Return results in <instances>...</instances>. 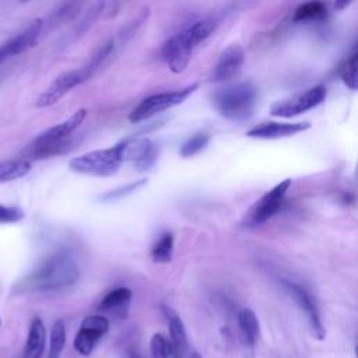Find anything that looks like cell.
<instances>
[{
    "mask_svg": "<svg viewBox=\"0 0 358 358\" xmlns=\"http://www.w3.org/2000/svg\"><path fill=\"white\" fill-rule=\"evenodd\" d=\"M42 27H43V21L36 18L18 35H15L14 38H11L7 42H4L3 45H0L6 57L8 59L11 56H17V55L25 52L27 49L32 48L41 35Z\"/></svg>",
    "mask_w": 358,
    "mask_h": 358,
    "instance_id": "15",
    "label": "cell"
},
{
    "mask_svg": "<svg viewBox=\"0 0 358 358\" xmlns=\"http://www.w3.org/2000/svg\"><path fill=\"white\" fill-rule=\"evenodd\" d=\"M243 59H245V53H243V49L241 45L232 43V45L227 46L221 52V55L213 69L211 81L221 83V81H228V80L234 78L239 73V70L243 64Z\"/></svg>",
    "mask_w": 358,
    "mask_h": 358,
    "instance_id": "12",
    "label": "cell"
},
{
    "mask_svg": "<svg viewBox=\"0 0 358 358\" xmlns=\"http://www.w3.org/2000/svg\"><path fill=\"white\" fill-rule=\"evenodd\" d=\"M291 183V179H284L267 193H264L248 211L245 217V225L257 227L273 218L281 208Z\"/></svg>",
    "mask_w": 358,
    "mask_h": 358,
    "instance_id": "9",
    "label": "cell"
},
{
    "mask_svg": "<svg viewBox=\"0 0 358 358\" xmlns=\"http://www.w3.org/2000/svg\"><path fill=\"white\" fill-rule=\"evenodd\" d=\"M329 8L322 1H308L301 4L294 14L295 21H317L326 18Z\"/></svg>",
    "mask_w": 358,
    "mask_h": 358,
    "instance_id": "21",
    "label": "cell"
},
{
    "mask_svg": "<svg viewBox=\"0 0 358 358\" xmlns=\"http://www.w3.org/2000/svg\"><path fill=\"white\" fill-rule=\"evenodd\" d=\"M199 84H190L185 88L168 92H159L144 98L129 115V120L133 123L147 120L169 108H173L186 101L196 90Z\"/></svg>",
    "mask_w": 358,
    "mask_h": 358,
    "instance_id": "5",
    "label": "cell"
},
{
    "mask_svg": "<svg viewBox=\"0 0 358 358\" xmlns=\"http://www.w3.org/2000/svg\"><path fill=\"white\" fill-rule=\"evenodd\" d=\"M256 98V87L249 81H242L218 88L213 94V103L224 117L242 122L252 116Z\"/></svg>",
    "mask_w": 358,
    "mask_h": 358,
    "instance_id": "2",
    "label": "cell"
},
{
    "mask_svg": "<svg viewBox=\"0 0 358 358\" xmlns=\"http://www.w3.org/2000/svg\"><path fill=\"white\" fill-rule=\"evenodd\" d=\"M210 141V134L208 133H197L194 136H192L190 138H187L182 147H180V155L185 158L193 157L196 154H199L200 151H203L207 144Z\"/></svg>",
    "mask_w": 358,
    "mask_h": 358,
    "instance_id": "24",
    "label": "cell"
},
{
    "mask_svg": "<svg viewBox=\"0 0 358 358\" xmlns=\"http://www.w3.org/2000/svg\"><path fill=\"white\" fill-rule=\"evenodd\" d=\"M0 326H1V320H0Z\"/></svg>",
    "mask_w": 358,
    "mask_h": 358,
    "instance_id": "33",
    "label": "cell"
},
{
    "mask_svg": "<svg viewBox=\"0 0 358 358\" xmlns=\"http://www.w3.org/2000/svg\"><path fill=\"white\" fill-rule=\"evenodd\" d=\"M150 354L151 358H169L171 357V343L169 338L162 333L152 334L150 340Z\"/></svg>",
    "mask_w": 358,
    "mask_h": 358,
    "instance_id": "25",
    "label": "cell"
},
{
    "mask_svg": "<svg viewBox=\"0 0 358 358\" xmlns=\"http://www.w3.org/2000/svg\"><path fill=\"white\" fill-rule=\"evenodd\" d=\"M238 327L242 344L246 350L253 351L260 336V323L256 313L249 308L241 309L238 313Z\"/></svg>",
    "mask_w": 358,
    "mask_h": 358,
    "instance_id": "16",
    "label": "cell"
},
{
    "mask_svg": "<svg viewBox=\"0 0 358 358\" xmlns=\"http://www.w3.org/2000/svg\"><path fill=\"white\" fill-rule=\"evenodd\" d=\"M199 43H201V41L192 25L169 38L162 46V57L165 59L169 70L173 73L183 71L190 62L193 49Z\"/></svg>",
    "mask_w": 358,
    "mask_h": 358,
    "instance_id": "6",
    "label": "cell"
},
{
    "mask_svg": "<svg viewBox=\"0 0 358 358\" xmlns=\"http://www.w3.org/2000/svg\"><path fill=\"white\" fill-rule=\"evenodd\" d=\"M172 253H173V235L166 232L155 242L151 250V259L157 263H166L172 259Z\"/></svg>",
    "mask_w": 358,
    "mask_h": 358,
    "instance_id": "23",
    "label": "cell"
},
{
    "mask_svg": "<svg viewBox=\"0 0 358 358\" xmlns=\"http://www.w3.org/2000/svg\"><path fill=\"white\" fill-rule=\"evenodd\" d=\"M326 98V87L319 84L271 105L270 112L278 117H294L320 105Z\"/></svg>",
    "mask_w": 358,
    "mask_h": 358,
    "instance_id": "8",
    "label": "cell"
},
{
    "mask_svg": "<svg viewBox=\"0 0 358 358\" xmlns=\"http://www.w3.org/2000/svg\"><path fill=\"white\" fill-rule=\"evenodd\" d=\"M31 171V162L25 158L0 162V183L13 182L25 176Z\"/></svg>",
    "mask_w": 358,
    "mask_h": 358,
    "instance_id": "19",
    "label": "cell"
},
{
    "mask_svg": "<svg viewBox=\"0 0 358 358\" xmlns=\"http://www.w3.org/2000/svg\"><path fill=\"white\" fill-rule=\"evenodd\" d=\"M45 347H46V327L42 319L36 316L32 319L29 324V330H28V336L24 347V358H41L45 351Z\"/></svg>",
    "mask_w": 358,
    "mask_h": 358,
    "instance_id": "18",
    "label": "cell"
},
{
    "mask_svg": "<svg viewBox=\"0 0 358 358\" xmlns=\"http://www.w3.org/2000/svg\"><path fill=\"white\" fill-rule=\"evenodd\" d=\"M169 358H183V357H178V355H171Z\"/></svg>",
    "mask_w": 358,
    "mask_h": 358,
    "instance_id": "32",
    "label": "cell"
},
{
    "mask_svg": "<svg viewBox=\"0 0 358 358\" xmlns=\"http://www.w3.org/2000/svg\"><path fill=\"white\" fill-rule=\"evenodd\" d=\"M49 357L60 358V354L66 345V324L62 319H57L50 329V341H49Z\"/></svg>",
    "mask_w": 358,
    "mask_h": 358,
    "instance_id": "22",
    "label": "cell"
},
{
    "mask_svg": "<svg viewBox=\"0 0 358 358\" xmlns=\"http://www.w3.org/2000/svg\"><path fill=\"white\" fill-rule=\"evenodd\" d=\"M130 299H131V291L129 288H124V287L115 288L102 298V301L98 305V309L103 312L117 310L124 308L130 302Z\"/></svg>",
    "mask_w": 358,
    "mask_h": 358,
    "instance_id": "20",
    "label": "cell"
},
{
    "mask_svg": "<svg viewBox=\"0 0 358 358\" xmlns=\"http://www.w3.org/2000/svg\"><path fill=\"white\" fill-rule=\"evenodd\" d=\"M158 158V147L150 138L124 140V159H129L140 171L150 169Z\"/></svg>",
    "mask_w": 358,
    "mask_h": 358,
    "instance_id": "13",
    "label": "cell"
},
{
    "mask_svg": "<svg viewBox=\"0 0 358 358\" xmlns=\"http://www.w3.org/2000/svg\"><path fill=\"white\" fill-rule=\"evenodd\" d=\"M166 320H168V331H169V343H171V355H178L183 357L187 352L189 343H187V336L186 330L183 326L182 319L176 315V312L171 309H165Z\"/></svg>",
    "mask_w": 358,
    "mask_h": 358,
    "instance_id": "17",
    "label": "cell"
},
{
    "mask_svg": "<svg viewBox=\"0 0 358 358\" xmlns=\"http://www.w3.org/2000/svg\"><path fill=\"white\" fill-rule=\"evenodd\" d=\"M310 127L309 122H295V123H284V122H263L260 124L253 126L248 130L246 136L252 138H262V140H274L289 137L305 131Z\"/></svg>",
    "mask_w": 358,
    "mask_h": 358,
    "instance_id": "14",
    "label": "cell"
},
{
    "mask_svg": "<svg viewBox=\"0 0 358 358\" xmlns=\"http://www.w3.org/2000/svg\"><path fill=\"white\" fill-rule=\"evenodd\" d=\"M87 116V109L80 108L77 109L71 116H69L66 120H63L62 123L45 130L43 133H41L34 144V155L39 157V155H53L56 152H60L62 148L64 147V144H67V137H70L84 122Z\"/></svg>",
    "mask_w": 358,
    "mask_h": 358,
    "instance_id": "4",
    "label": "cell"
},
{
    "mask_svg": "<svg viewBox=\"0 0 358 358\" xmlns=\"http://www.w3.org/2000/svg\"><path fill=\"white\" fill-rule=\"evenodd\" d=\"M124 161V141H120L109 148L95 150L73 158L69 165L77 173L91 176L113 175Z\"/></svg>",
    "mask_w": 358,
    "mask_h": 358,
    "instance_id": "3",
    "label": "cell"
},
{
    "mask_svg": "<svg viewBox=\"0 0 358 358\" xmlns=\"http://www.w3.org/2000/svg\"><path fill=\"white\" fill-rule=\"evenodd\" d=\"M22 218H24V211L21 208L0 204V224L18 222Z\"/></svg>",
    "mask_w": 358,
    "mask_h": 358,
    "instance_id": "27",
    "label": "cell"
},
{
    "mask_svg": "<svg viewBox=\"0 0 358 358\" xmlns=\"http://www.w3.org/2000/svg\"><path fill=\"white\" fill-rule=\"evenodd\" d=\"M144 182H145V180L134 182V183H131V185H127V186H123V187H120V189H116V190H112V192H109V193H105L102 197H103V199H108V200H116V199H119V197H122V196H124V194H127V193L136 190V189L140 187Z\"/></svg>",
    "mask_w": 358,
    "mask_h": 358,
    "instance_id": "28",
    "label": "cell"
},
{
    "mask_svg": "<svg viewBox=\"0 0 358 358\" xmlns=\"http://www.w3.org/2000/svg\"><path fill=\"white\" fill-rule=\"evenodd\" d=\"M90 74L85 71V69L67 71L62 76H59L38 98L35 105L38 108H48L50 105H55L60 98H63L69 91L84 83Z\"/></svg>",
    "mask_w": 358,
    "mask_h": 358,
    "instance_id": "11",
    "label": "cell"
},
{
    "mask_svg": "<svg viewBox=\"0 0 358 358\" xmlns=\"http://www.w3.org/2000/svg\"><path fill=\"white\" fill-rule=\"evenodd\" d=\"M341 78L350 90H358V52L354 53L345 63L341 73Z\"/></svg>",
    "mask_w": 358,
    "mask_h": 358,
    "instance_id": "26",
    "label": "cell"
},
{
    "mask_svg": "<svg viewBox=\"0 0 358 358\" xmlns=\"http://www.w3.org/2000/svg\"><path fill=\"white\" fill-rule=\"evenodd\" d=\"M80 270L76 259L66 250L48 256L36 268L25 275L17 285L18 294L48 292L71 287L77 282Z\"/></svg>",
    "mask_w": 358,
    "mask_h": 358,
    "instance_id": "1",
    "label": "cell"
},
{
    "mask_svg": "<svg viewBox=\"0 0 358 358\" xmlns=\"http://www.w3.org/2000/svg\"><path fill=\"white\" fill-rule=\"evenodd\" d=\"M354 352H355V358H358V341L355 344V348H354Z\"/></svg>",
    "mask_w": 358,
    "mask_h": 358,
    "instance_id": "31",
    "label": "cell"
},
{
    "mask_svg": "<svg viewBox=\"0 0 358 358\" xmlns=\"http://www.w3.org/2000/svg\"><path fill=\"white\" fill-rule=\"evenodd\" d=\"M130 358H145V357H143V355H140V354H131Z\"/></svg>",
    "mask_w": 358,
    "mask_h": 358,
    "instance_id": "30",
    "label": "cell"
},
{
    "mask_svg": "<svg viewBox=\"0 0 358 358\" xmlns=\"http://www.w3.org/2000/svg\"><path fill=\"white\" fill-rule=\"evenodd\" d=\"M190 358H203V357H201V355H200V354H199V352H196V351H194V352H192V355H190Z\"/></svg>",
    "mask_w": 358,
    "mask_h": 358,
    "instance_id": "29",
    "label": "cell"
},
{
    "mask_svg": "<svg viewBox=\"0 0 358 358\" xmlns=\"http://www.w3.org/2000/svg\"><path fill=\"white\" fill-rule=\"evenodd\" d=\"M281 284H282L284 289L288 292V295L292 298L295 305L306 316L312 336L316 340L322 341L326 337V330H324V326L322 322V315H320L319 306L316 303V299L310 294V291H308L303 285L296 284L288 278H281Z\"/></svg>",
    "mask_w": 358,
    "mask_h": 358,
    "instance_id": "7",
    "label": "cell"
},
{
    "mask_svg": "<svg viewBox=\"0 0 358 358\" xmlns=\"http://www.w3.org/2000/svg\"><path fill=\"white\" fill-rule=\"evenodd\" d=\"M109 320L101 315L87 316L74 337V350L83 355L88 357L99 343V340L108 333Z\"/></svg>",
    "mask_w": 358,
    "mask_h": 358,
    "instance_id": "10",
    "label": "cell"
}]
</instances>
